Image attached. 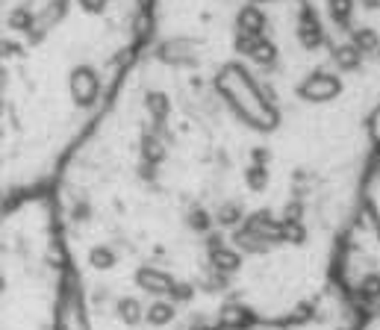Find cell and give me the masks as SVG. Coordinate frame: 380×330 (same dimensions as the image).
<instances>
[{
	"mask_svg": "<svg viewBox=\"0 0 380 330\" xmlns=\"http://www.w3.org/2000/svg\"><path fill=\"white\" fill-rule=\"evenodd\" d=\"M254 4H266V0H254Z\"/></svg>",
	"mask_w": 380,
	"mask_h": 330,
	"instance_id": "obj_6",
	"label": "cell"
},
{
	"mask_svg": "<svg viewBox=\"0 0 380 330\" xmlns=\"http://www.w3.org/2000/svg\"><path fill=\"white\" fill-rule=\"evenodd\" d=\"M327 6H330V18L336 24H348V18L354 12V0H327Z\"/></svg>",
	"mask_w": 380,
	"mask_h": 330,
	"instance_id": "obj_2",
	"label": "cell"
},
{
	"mask_svg": "<svg viewBox=\"0 0 380 330\" xmlns=\"http://www.w3.org/2000/svg\"><path fill=\"white\" fill-rule=\"evenodd\" d=\"M354 44H357L363 54H371V51L380 47V39H377L374 30H357V33H354Z\"/></svg>",
	"mask_w": 380,
	"mask_h": 330,
	"instance_id": "obj_3",
	"label": "cell"
},
{
	"mask_svg": "<svg viewBox=\"0 0 380 330\" xmlns=\"http://www.w3.org/2000/svg\"><path fill=\"white\" fill-rule=\"evenodd\" d=\"M366 9H380V0H360Z\"/></svg>",
	"mask_w": 380,
	"mask_h": 330,
	"instance_id": "obj_5",
	"label": "cell"
},
{
	"mask_svg": "<svg viewBox=\"0 0 380 330\" xmlns=\"http://www.w3.org/2000/svg\"><path fill=\"white\" fill-rule=\"evenodd\" d=\"M106 4H109V0H80V6L86 12H91V15H101L106 9Z\"/></svg>",
	"mask_w": 380,
	"mask_h": 330,
	"instance_id": "obj_4",
	"label": "cell"
},
{
	"mask_svg": "<svg viewBox=\"0 0 380 330\" xmlns=\"http://www.w3.org/2000/svg\"><path fill=\"white\" fill-rule=\"evenodd\" d=\"M236 27L245 30V33H263L266 15L259 12L256 6H242V9H239V18H236Z\"/></svg>",
	"mask_w": 380,
	"mask_h": 330,
	"instance_id": "obj_1",
	"label": "cell"
}]
</instances>
